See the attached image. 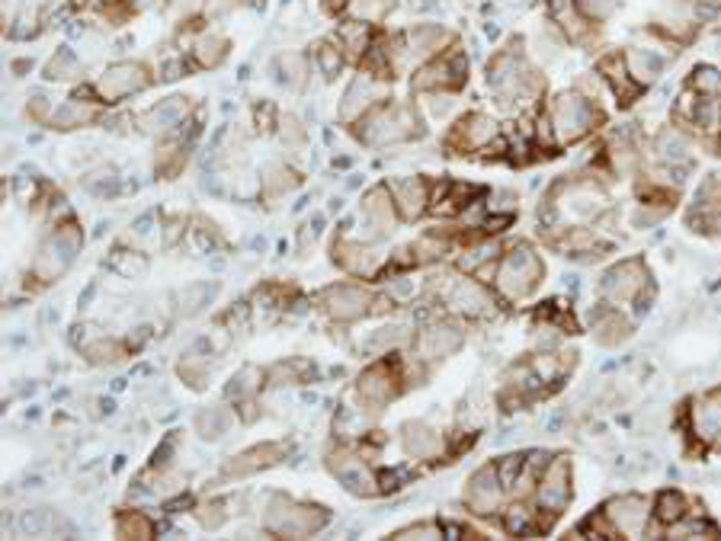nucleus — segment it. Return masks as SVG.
I'll return each instance as SVG.
<instances>
[{"label":"nucleus","mask_w":721,"mask_h":541,"mask_svg":"<svg viewBox=\"0 0 721 541\" xmlns=\"http://www.w3.org/2000/svg\"><path fill=\"white\" fill-rule=\"evenodd\" d=\"M42 33V23H39V17L36 13H29V10H23L17 20L10 23V39H17V42H26V39H36Z\"/></svg>","instance_id":"obj_56"},{"label":"nucleus","mask_w":721,"mask_h":541,"mask_svg":"<svg viewBox=\"0 0 721 541\" xmlns=\"http://www.w3.org/2000/svg\"><path fill=\"white\" fill-rule=\"evenodd\" d=\"M125 7H129L132 13H145V10L161 7V0H125Z\"/></svg>","instance_id":"obj_60"},{"label":"nucleus","mask_w":721,"mask_h":541,"mask_svg":"<svg viewBox=\"0 0 721 541\" xmlns=\"http://www.w3.org/2000/svg\"><path fill=\"white\" fill-rule=\"evenodd\" d=\"M645 292H651V273L638 257L619 260L609 266L600 279V295L609 305H632V301H645Z\"/></svg>","instance_id":"obj_11"},{"label":"nucleus","mask_w":721,"mask_h":541,"mask_svg":"<svg viewBox=\"0 0 721 541\" xmlns=\"http://www.w3.org/2000/svg\"><path fill=\"white\" fill-rule=\"evenodd\" d=\"M574 7H577V13H581V17L593 26V23H609L613 20V13H616V0H574Z\"/></svg>","instance_id":"obj_52"},{"label":"nucleus","mask_w":721,"mask_h":541,"mask_svg":"<svg viewBox=\"0 0 721 541\" xmlns=\"http://www.w3.org/2000/svg\"><path fill=\"white\" fill-rule=\"evenodd\" d=\"M29 68H33V61H17V65H13V74H23V71H29Z\"/></svg>","instance_id":"obj_62"},{"label":"nucleus","mask_w":721,"mask_h":541,"mask_svg":"<svg viewBox=\"0 0 721 541\" xmlns=\"http://www.w3.org/2000/svg\"><path fill=\"white\" fill-rule=\"evenodd\" d=\"M109 266H113L119 276L135 279V276H141L148 269V260L141 257V253H135V250H116L113 257H109Z\"/></svg>","instance_id":"obj_53"},{"label":"nucleus","mask_w":721,"mask_h":541,"mask_svg":"<svg viewBox=\"0 0 721 541\" xmlns=\"http://www.w3.org/2000/svg\"><path fill=\"white\" fill-rule=\"evenodd\" d=\"M571 500H574V465L568 455H552L539 474L536 490H532V503H536L539 516L545 522V532H552V525L564 516Z\"/></svg>","instance_id":"obj_5"},{"label":"nucleus","mask_w":721,"mask_h":541,"mask_svg":"<svg viewBox=\"0 0 721 541\" xmlns=\"http://www.w3.org/2000/svg\"><path fill=\"white\" fill-rule=\"evenodd\" d=\"M234 506L228 497H212V500H202V503H196L193 506V516H196V522L202 525V529H209V532H218L222 529V525L234 516Z\"/></svg>","instance_id":"obj_44"},{"label":"nucleus","mask_w":721,"mask_h":541,"mask_svg":"<svg viewBox=\"0 0 721 541\" xmlns=\"http://www.w3.org/2000/svg\"><path fill=\"white\" fill-rule=\"evenodd\" d=\"M17 529L23 535H49V532H55V516L49 513V509H33V513L20 516Z\"/></svg>","instance_id":"obj_54"},{"label":"nucleus","mask_w":721,"mask_h":541,"mask_svg":"<svg viewBox=\"0 0 721 541\" xmlns=\"http://www.w3.org/2000/svg\"><path fill=\"white\" fill-rule=\"evenodd\" d=\"M712 449H715V452H721V433L715 436V442H712Z\"/></svg>","instance_id":"obj_63"},{"label":"nucleus","mask_w":721,"mask_h":541,"mask_svg":"<svg viewBox=\"0 0 721 541\" xmlns=\"http://www.w3.org/2000/svg\"><path fill=\"white\" fill-rule=\"evenodd\" d=\"M311 65H315L327 81H334V77H340L343 65H347V52L340 49L337 39H321L315 49H311Z\"/></svg>","instance_id":"obj_42"},{"label":"nucleus","mask_w":721,"mask_h":541,"mask_svg":"<svg viewBox=\"0 0 721 541\" xmlns=\"http://www.w3.org/2000/svg\"><path fill=\"white\" fill-rule=\"evenodd\" d=\"M468 84V58L462 49H446L440 58L423 61L411 77L417 93H456Z\"/></svg>","instance_id":"obj_10"},{"label":"nucleus","mask_w":721,"mask_h":541,"mask_svg":"<svg viewBox=\"0 0 721 541\" xmlns=\"http://www.w3.org/2000/svg\"><path fill=\"white\" fill-rule=\"evenodd\" d=\"M260 381H263V372L254 369V365H247V369H241L238 375L231 378V388H228V397L234 404L238 401H247V397H257L260 391Z\"/></svg>","instance_id":"obj_49"},{"label":"nucleus","mask_w":721,"mask_h":541,"mask_svg":"<svg viewBox=\"0 0 721 541\" xmlns=\"http://www.w3.org/2000/svg\"><path fill=\"white\" fill-rule=\"evenodd\" d=\"M308 74H311L308 55H302V52H279V58H276V77H279L282 87L302 90V87L308 84Z\"/></svg>","instance_id":"obj_37"},{"label":"nucleus","mask_w":721,"mask_h":541,"mask_svg":"<svg viewBox=\"0 0 721 541\" xmlns=\"http://www.w3.org/2000/svg\"><path fill=\"white\" fill-rule=\"evenodd\" d=\"M81 247H84L81 225L71 221V218L61 221V225H55L52 234L39 244V253L33 260V279L39 285H52L55 279H61L68 273L74 257L81 253Z\"/></svg>","instance_id":"obj_6"},{"label":"nucleus","mask_w":721,"mask_h":541,"mask_svg":"<svg viewBox=\"0 0 721 541\" xmlns=\"http://www.w3.org/2000/svg\"><path fill=\"white\" fill-rule=\"evenodd\" d=\"M721 433V388L705 391L689 401V436L699 445H712Z\"/></svg>","instance_id":"obj_20"},{"label":"nucleus","mask_w":721,"mask_h":541,"mask_svg":"<svg viewBox=\"0 0 721 541\" xmlns=\"http://www.w3.org/2000/svg\"><path fill=\"white\" fill-rule=\"evenodd\" d=\"M334 39L340 42V49L347 52V58H359L363 61L366 52L372 49V23H363V20H347L337 26Z\"/></svg>","instance_id":"obj_34"},{"label":"nucleus","mask_w":721,"mask_h":541,"mask_svg":"<svg viewBox=\"0 0 721 541\" xmlns=\"http://www.w3.org/2000/svg\"><path fill=\"white\" fill-rule=\"evenodd\" d=\"M186 65H183V58H174V61H167V65L158 71V81H177V77H183Z\"/></svg>","instance_id":"obj_59"},{"label":"nucleus","mask_w":721,"mask_h":541,"mask_svg":"<svg viewBox=\"0 0 721 541\" xmlns=\"http://www.w3.org/2000/svg\"><path fill=\"white\" fill-rule=\"evenodd\" d=\"M158 535V525L148 513H138V509H125V513L116 516V538H138L148 541Z\"/></svg>","instance_id":"obj_45"},{"label":"nucleus","mask_w":721,"mask_h":541,"mask_svg":"<svg viewBox=\"0 0 721 541\" xmlns=\"http://www.w3.org/2000/svg\"><path fill=\"white\" fill-rule=\"evenodd\" d=\"M407 340H411V327H404V324H388V327H379L369 337V343H366V349L369 353H379V356H385V353H395L398 346H404Z\"/></svg>","instance_id":"obj_46"},{"label":"nucleus","mask_w":721,"mask_h":541,"mask_svg":"<svg viewBox=\"0 0 721 541\" xmlns=\"http://www.w3.org/2000/svg\"><path fill=\"white\" fill-rule=\"evenodd\" d=\"M84 189L93 196H116V189H119V177H116V170L113 167H100V170H93L84 177Z\"/></svg>","instance_id":"obj_51"},{"label":"nucleus","mask_w":721,"mask_h":541,"mask_svg":"<svg viewBox=\"0 0 721 541\" xmlns=\"http://www.w3.org/2000/svg\"><path fill=\"white\" fill-rule=\"evenodd\" d=\"M302 177L295 173L292 167H286L282 161H273V164H266L263 173H260V193L266 199H282V196H289L292 189H299Z\"/></svg>","instance_id":"obj_33"},{"label":"nucleus","mask_w":721,"mask_h":541,"mask_svg":"<svg viewBox=\"0 0 721 541\" xmlns=\"http://www.w3.org/2000/svg\"><path fill=\"white\" fill-rule=\"evenodd\" d=\"M100 119V106L97 103H87L81 97H71V100H61L55 106V113L49 119V125L55 132H77V129H87Z\"/></svg>","instance_id":"obj_30"},{"label":"nucleus","mask_w":721,"mask_h":541,"mask_svg":"<svg viewBox=\"0 0 721 541\" xmlns=\"http://www.w3.org/2000/svg\"><path fill=\"white\" fill-rule=\"evenodd\" d=\"M52 113H55V106H52L49 97H42V93H36V97L29 100V106H26V119H33L39 125H49Z\"/></svg>","instance_id":"obj_58"},{"label":"nucleus","mask_w":721,"mask_h":541,"mask_svg":"<svg viewBox=\"0 0 721 541\" xmlns=\"http://www.w3.org/2000/svg\"><path fill=\"white\" fill-rule=\"evenodd\" d=\"M321 7L331 13V17H337V13H347V10H350V0H321Z\"/></svg>","instance_id":"obj_61"},{"label":"nucleus","mask_w":721,"mask_h":541,"mask_svg":"<svg viewBox=\"0 0 721 541\" xmlns=\"http://www.w3.org/2000/svg\"><path fill=\"white\" fill-rule=\"evenodd\" d=\"M401 445H404V452L417 461H436L446 452V436L440 429H433L430 423L411 420L401 426Z\"/></svg>","instance_id":"obj_24"},{"label":"nucleus","mask_w":721,"mask_h":541,"mask_svg":"<svg viewBox=\"0 0 721 541\" xmlns=\"http://www.w3.org/2000/svg\"><path fill=\"white\" fill-rule=\"evenodd\" d=\"M398 0H350V17L363 23H382L395 13Z\"/></svg>","instance_id":"obj_47"},{"label":"nucleus","mask_w":721,"mask_h":541,"mask_svg":"<svg viewBox=\"0 0 721 541\" xmlns=\"http://www.w3.org/2000/svg\"><path fill=\"white\" fill-rule=\"evenodd\" d=\"M388 97V84L379 81V77H372L369 71H359L350 87L343 90V100H340V122L343 125H356L363 122L375 106H382Z\"/></svg>","instance_id":"obj_16"},{"label":"nucleus","mask_w":721,"mask_h":541,"mask_svg":"<svg viewBox=\"0 0 721 541\" xmlns=\"http://www.w3.org/2000/svg\"><path fill=\"white\" fill-rule=\"evenodd\" d=\"M71 4H74V7H84V4H87V0H71Z\"/></svg>","instance_id":"obj_64"},{"label":"nucleus","mask_w":721,"mask_h":541,"mask_svg":"<svg viewBox=\"0 0 721 541\" xmlns=\"http://www.w3.org/2000/svg\"><path fill=\"white\" fill-rule=\"evenodd\" d=\"M603 516L622 538L648 535V522L654 519V503L645 493H619V497L603 503Z\"/></svg>","instance_id":"obj_15"},{"label":"nucleus","mask_w":721,"mask_h":541,"mask_svg":"<svg viewBox=\"0 0 721 541\" xmlns=\"http://www.w3.org/2000/svg\"><path fill=\"white\" fill-rule=\"evenodd\" d=\"M597 74L606 81V87L616 93L619 106H632V103L641 97V87L632 81L629 68H625V55H619V52L603 55L600 65H597Z\"/></svg>","instance_id":"obj_28"},{"label":"nucleus","mask_w":721,"mask_h":541,"mask_svg":"<svg viewBox=\"0 0 721 541\" xmlns=\"http://www.w3.org/2000/svg\"><path fill=\"white\" fill-rule=\"evenodd\" d=\"M318 305L327 317H331V321L353 324V321H363V317H369V314H379V311L391 308L395 301L375 295L363 282H337V285H327V289L318 295Z\"/></svg>","instance_id":"obj_7"},{"label":"nucleus","mask_w":721,"mask_h":541,"mask_svg":"<svg viewBox=\"0 0 721 541\" xmlns=\"http://www.w3.org/2000/svg\"><path fill=\"white\" fill-rule=\"evenodd\" d=\"M529 365H532V372L539 375V381L545 388H555L558 381L571 372V365H574V356H564V353H536L529 359Z\"/></svg>","instance_id":"obj_40"},{"label":"nucleus","mask_w":721,"mask_h":541,"mask_svg":"<svg viewBox=\"0 0 721 541\" xmlns=\"http://www.w3.org/2000/svg\"><path fill=\"white\" fill-rule=\"evenodd\" d=\"M391 189V196H395V205H398V215L401 221H417L430 212V183L423 177H395L385 183Z\"/></svg>","instance_id":"obj_22"},{"label":"nucleus","mask_w":721,"mask_h":541,"mask_svg":"<svg viewBox=\"0 0 721 541\" xmlns=\"http://www.w3.org/2000/svg\"><path fill=\"white\" fill-rule=\"evenodd\" d=\"M305 378V365L302 362H279L270 372V388H286V385H302Z\"/></svg>","instance_id":"obj_55"},{"label":"nucleus","mask_w":721,"mask_h":541,"mask_svg":"<svg viewBox=\"0 0 721 541\" xmlns=\"http://www.w3.org/2000/svg\"><path fill=\"white\" fill-rule=\"evenodd\" d=\"M395 541H433V538H446V529H443V522H436V519H420V522H411V525H404V529H398L395 535H391Z\"/></svg>","instance_id":"obj_50"},{"label":"nucleus","mask_w":721,"mask_h":541,"mask_svg":"<svg viewBox=\"0 0 721 541\" xmlns=\"http://www.w3.org/2000/svg\"><path fill=\"white\" fill-rule=\"evenodd\" d=\"M231 426H234V410L225 404L199 410V417H196V433L206 442H218L222 436H228Z\"/></svg>","instance_id":"obj_39"},{"label":"nucleus","mask_w":721,"mask_h":541,"mask_svg":"<svg viewBox=\"0 0 721 541\" xmlns=\"http://www.w3.org/2000/svg\"><path fill=\"white\" fill-rule=\"evenodd\" d=\"M689 509H693V500H689L683 490H677V487L661 490L654 500V522L667 532L673 522H680L689 513Z\"/></svg>","instance_id":"obj_36"},{"label":"nucleus","mask_w":721,"mask_h":541,"mask_svg":"<svg viewBox=\"0 0 721 541\" xmlns=\"http://www.w3.org/2000/svg\"><path fill=\"white\" fill-rule=\"evenodd\" d=\"M404 385H407V378H404L401 359H375L356 378V401L369 413H379L404 391Z\"/></svg>","instance_id":"obj_9"},{"label":"nucleus","mask_w":721,"mask_h":541,"mask_svg":"<svg viewBox=\"0 0 721 541\" xmlns=\"http://www.w3.org/2000/svg\"><path fill=\"white\" fill-rule=\"evenodd\" d=\"M500 525H504L507 535H516V538H532V535L545 532V522L539 516L536 503H529L526 497H516L513 503L504 506V513H500Z\"/></svg>","instance_id":"obj_29"},{"label":"nucleus","mask_w":721,"mask_h":541,"mask_svg":"<svg viewBox=\"0 0 721 541\" xmlns=\"http://www.w3.org/2000/svg\"><path fill=\"white\" fill-rule=\"evenodd\" d=\"M430 295H440L443 305L459 317H488L494 314V295L488 282L475 279L472 273L465 276H436L427 282Z\"/></svg>","instance_id":"obj_8"},{"label":"nucleus","mask_w":721,"mask_h":541,"mask_svg":"<svg viewBox=\"0 0 721 541\" xmlns=\"http://www.w3.org/2000/svg\"><path fill=\"white\" fill-rule=\"evenodd\" d=\"M276 129H279L282 145H286L289 151H302V148L308 145V129H305V122H302L299 116H292V113H279Z\"/></svg>","instance_id":"obj_48"},{"label":"nucleus","mask_w":721,"mask_h":541,"mask_svg":"<svg viewBox=\"0 0 721 541\" xmlns=\"http://www.w3.org/2000/svg\"><path fill=\"white\" fill-rule=\"evenodd\" d=\"M81 349L93 365H116L129 356V346L119 343L116 337H106V333H93L90 340L81 343Z\"/></svg>","instance_id":"obj_38"},{"label":"nucleus","mask_w":721,"mask_h":541,"mask_svg":"<svg viewBox=\"0 0 721 541\" xmlns=\"http://www.w3.org/2000/svg\"><path fill=\"white\" fill-rule=\"evenodd\" d=\"M654 154L664 167H689L693 161V141L680 129H661L654 138Z\"/></svg>","instance_id":"obj_31"},{"label":"nucleus","mask_w":721,"mask_h":541,"mask_svg":"<svg viewBox=\"0 0 721 541\" xmlns=\"http://www.w3.org/2000/svg\"><path fill=\"white\" fill-rule=\"evenodd\" d=\"M625 68H629L632 81L641 90H648L657 77L664 74V58L657 52H651V49H629V52H625Z\"/></svg>","instance_id":"obj_32"},{"label":"nucleus","mask_w":721,"mask_h":541,"mask_svg":"<svg viewBox=\"0 0 721 541\" xmlns=\"http://www.w3.org/2000/svg\"><path fill=\"white\" fill-rule=\"evenodd\" d=\"M590 330L600 346H622L632 337V321L616 305L603 301V305L590 311Z\"/></svg>","instance_id":"obj_25"},{"label":"nucleus","mask_w":721,"mask_h":541,"mask_svg":"<svg viewBox=\"0 0 721 541\" xmlns=\"http://www.w3.org/2000/svg\"><path fill=\"white\" fill-rule=\"evenodd\" d=\"M289 449L282 442H260V445H250V449L238 452L234 458H228V465L222 468V477L225 481H244L250 474H260L266 468H276L279 461H286Z\"/></svg>","instance_id":"obj_19"},{"label":"nucleus","mask_w":721,"mask_h":541,"mask_svg":"<svg viewBox=\"0 0 721 541\" xmlns=\"http://www.w3.org/2000/svg\"><path fill=\"white\" fill-rule=\"evenodd\" d=\"M327 471H331L350 493H356V497H379L382 493V481H379V474L372 471L366 455L347 449V445H340V449L327 455Z\"/></svg>","instance_id":"obj_14"},{"label":"nucleus","mask_w":721,"mask_h":541,"mask_svg":"<svg viewBox=\"0 0 721 541\" xmlns=\"http://www.w3.org/2000/svg\"><path fill=\"white\" fill-rule=\"evenodd\" d=\"M545 279V263L536 253V247L529 244H516L507 253H500L497 260V276H494V292L516 305V301L529 298L539 289V282Z\"/></svg>","instance_id":"obj_4"},{"label":"nucleus","mask_w":721,"mask_h":541,"mask_svg":"<svg viewBox=\"0 0 721 541\" xmlns=\"http://www.w3.org/2000/svg\"><path fill=\"white\" fill-rule=\"evenodd\" d=\"M154 84L151 68L141 65V61H116L109 65L97 81H93V97L106 106H116L122 100L135 97V93L148 90Z\"/></svg>","instance_id":"obj_12"},{"label":"nucleus","mask_w":721,"mask_h":541,"mask_svg":"<svg viewBox=\"0 0 721 541\" xmlns=\"http://www.w3.org/2000/svg\"><path fill=\"white\" fill-rule=\"evenodd\" d=\"M331 522V513L318 503L292 500L286 493H273L263 506V529L276 538H308L318 535Z\"/></svg>","instance_id":"obj_3"},{"label":"nucleus","mask_w":721,"mask_h":541,"mask_svg":"<svg viewBox=\"0 0 721 541\" xmlns=\"http://www.w3.org/2000/svg\"><path fill=\"white\" fill-rule=\"evenodd\" d=\"M510 490L507 484L500 481V471L494 461H488V465H481L472 477H468V484H465V509L472 516L478 519H491V516H500L504 513V506L510 503Z\"/></svg>","instance_id":"obj_13"},{"label":"nucleus","mask_w":721,"mask_h":541,"mask_svg":"<svg viewBox=\"0 0 721 541\" xmlns=\"http://www.w3.org/2000/svg\"><path fill=\"white\" fill-rule=\"evenodd\" d=\"M404 42H407V55L417 58V61H430V58H440L449 42H452V33L440 23H420V26H411L404 33Z\"/></svg>","instance_id":"obj_26"},{"label":"nucleus","mask_w":721,"mask_h":541,"mask_svg":"<svg viewBox=\"0 0 721 541\" xmlns=\"http://www.w3.org/2000/svg\"><path fill=\"white\" fill-rule=\"evenodd\" d=\"M215 295H218V282H190L177 292V308H180V314L193 317L202 308H209Z\"/></svg>","instance_id":"obj_43"},{"label":"nucleus","mask_w":721,"mask_h":541,"mask_svg":"<svg viewBox=\"0 0 721 541\" xmlns=\"http://www.w3.org/2000/svg\"><path fill=\"white\" fill-rule=\"evenodd\" d=\"M423 100H427V116L433 119H446L452 109H456V100H452V93H420Z\"/></svg>","instance_id":"obj_57"},{"label":"nucleus","mask_w":721,"mask_h":541,"mask_svg":"<svg viewBox=\"0 0 721 541\" xmlns=\"http://www.w3.org/2000/svg\"><path fill=\"white\" fill-rule=\"evenodd\" d=\"M228 52H231V42L222 33H202L193 42V58L199 68H218L228 58Z\"/></svg>","instance_id":"obj_41"},{"label":"nucleus","mask_w":721,"mask_h":541,"mask_svg":"<svg viewBox=\"0 0 721 541\" xmlns=\"http://www.w3.org/2000/svg\"><path fill=\"white\" fill-rule=\"evenodd\" d=\"M356 138L369 148H391V145H404V141H417L423 138V119L414 113V106H391L382 103L375 106L372 113L353 125Z\"/></svg>","instance_id":"obj_1"},{"label":"nucleus","mask_w":721,"mask_h":541,"mask_svg":"<svg viewBox=\"0 0 721 541\" xmlns=\"http://www.w3.org/2000/svg\"><path fill=\"white\" fill-rule=\"evenodd\" d=\"M497 141H500L497 119H491L488 113H465L446 135V151L475 154V151H488Z\"/></svg>","instance_id":"obj_17"},{"label":"nucleus","mask_w":721,"mask_h":541,"mask_svg":"<svg viewBox=\"0 0 721 541\" xmlns=\"http://www.w3.org/2000/svg\"><path fill=\"white\" fill-rule=\"evenodd\" d=\"M334 263H337L340 269H347L350 276L375 279V276L382 273L385 257L372 253L366 244H359V241H340V244H334Z\"/></svg>","instance_id":"obj_27"},{"label":"nucleus","mask_w":721,"mask_h":541,"mask_svg":"<svg viewBox=\"0 0 721 541\" xmlns=\"http://www.w3.org/2000/svg\"><path fill=\"white\" fill-rule=\"evenodd\" d=\"M359 209H363V225L369 231V241H379V237H388L391 231L398 228V205H395V196H391L388 186H372L369 193L359 202Z\"/></svg>","instance_id":"obj_18"},{"label":"nucleus","mask_w":721,"mask_h":541,"mask_svg":"<svg viewBox=\"0 0 721 541\" xmlns=\"http://www.w3.org/2000/svg\"><path fill=\"white\" fill-rule=\"evenodd\" d=\"M548 122H552V138L558 148H568L584 141L587 135L597 132V125L603 122V109L597 100L584 97L581 90L558 93L548 106Z\"/></svg>","instance_id":"obj_2"},{"label":"nucleus","mask_w":721,"mask_h":541,"mask_svg":"<svg viewBox=\"0 0 721 541\" xmlns=\"http://www.w3.org/2000/svg\"><path fill=\"white\" fill-rule=\"evenodd\" d=\"M462 343H465V330L452 321H433L423 327L417 337L420 359H446L452 353H459Z\"/></svg>","instance_id":"obj_23"},{"label":"nucleus","mask_w":721,"mask_h":541,"mask_svg":"<svg viewBox=\"0 0 721 541\" xmlns=\"http://www.w3.org/2000/svg\"><path fill=\"white\" fill-rule=\"evenodd\" d=\"M81 74H84L81 58H77L74 49H68V45H61V49L45 61V68H42V77L52 84H74V81H81Z\"/></svg>","instance_id":"obj_35"},{"label":"nucleus","mask_w":721,"mask_h":541,"mask_svg":"<svg viewBox=\"0 0 721 541\" xmlns=\"http://www.w3.org/2000/svg\"><path fill=\"white\" fill-rule=\"evenodd\" d=\"M193 113V100L190 97H167L161 100L158 106H151L145 116H141V129L151 132V135H161V138H170L177 135L186 119Z\"/></svg>","instance_id":"obj_21"}]
</instances>
